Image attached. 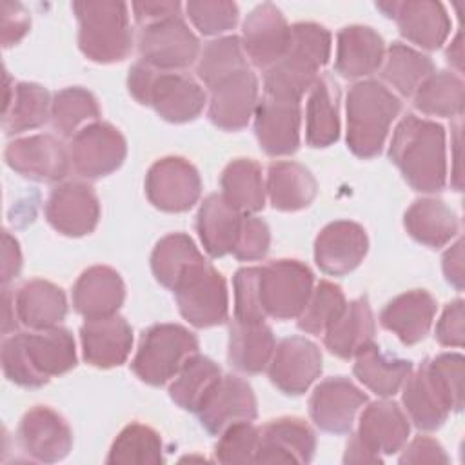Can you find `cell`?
Returning <instances> with one entry per match:
<instances>
[{
    "mask_svg": "<svg viewBox=\"0 0 465 465\" xmlns=\"http://www.w3.org/2000/svg\"><path fill=\"white\" fill-rule=\"evenodd\" d=\"M258 100V78L243 69L209 91V120L223 131H240L254 116Z\"/></svg>",
    "mask_w": 465,
    "mask_h": 465,
    "instance_id": "22",
    "label": "cell"
},
{
    "mask_svg": "<svg viewBox=\"0 0 465 465\" xmlns=\"http://www.w3.org/2000/svg\"><path fill=\"white\" fill-rule=\"evenodd\" d=\"M389 158L414 191L440 193L447 183L445 129L432 120L403 116L394 129Z\"/></svg>",
    "mask_w": 465,
    "mask_h": 465,
    "instance_id": "2",
    "label": "cell"
},
{
    "mask_svg": "<svg viewBox=\"0 0 465 465\" xmlns=\"http://www.w3.org/2000/svg\"><path fill=\"white\" fill-rule=\"evenodd\" d=\"M234 287V320L265 322L258 298V267H242L232 278Z\"/></svg>",
    "mask_w": 465,
    "mask_h": 465,
    "instance_id": "52",
    "label": "cell"
},
{
    "mask_svg": "<svg viewBox=\"0 0 465 465\" xmlns=\"http://www.w3.org/2000/svg\"><path fill=\"white\" fill-rule=\"evenodd\" d=\"M196 414L202 427L218 436L232 423L256 420V396L243 378L225 374Z\"/></svg>",
    "mask_w": 465,
    "mask_h": 465,
    "instance_id": "24",
    "label": "cell"
},
{
    "mask_svg": "<svg viewBox=\"0 0 465 465\" xmlns=\"http://www.w3.org/2000/svg\"><path fill=\"white\" fill-rule=\"evenodd\" d=\"M331 56V33L314 22L291 25V44L282 60L263 74V94L302 100Z\"/></svg>",
    "mask_w": 465,
    "mask_h": 465,
    "instance_id": "3",
    "label": "cell"
},
{
    "mask_svg": "<svg viewBox=\"0 0 465 465\" xmlns=\"http://www.w3.org/2000/svg\"><path fill=\"white\" fill-rule=\"evenodd\" d=\"M100 118V105L94 94L84 87H65L51 100V124L65 138Z\"/></svg>",
    "mask_w": 465,
    "mask_h": 465,
    "instance_id": "46",
    "label": "cell"
},
{
    "mask_svg": "<svg viewBox=\"0 0 465 465\" xmlns=\"http://www.w3.org/2000/svg\"><path fill=\"white\" fill-rule=\"evenodd\" d=\"M411 432L409 418L403 409L389 400L369 403L354 432L376 454H396L407 443Z\"/></svg>",
    "mask_w": 465,
    "mask_h": 465,
    "instance_id": "27",
    "label": "cell"
},
{
    "mask_svg": "<svg viewBox=\"0 0 465 465\" xmlns=\"http://www.w3.org/2000/svg\"><path fill=\"white\" fill-rule=\"evenodd\" d=\"M200 262H203V254L198 251L191 236L173 232L154 245L151 254V271L158 283L173 291L178 280Z\"/></svg>",
    "mask_w": 465,
    "mask_h": 465,
    "instance_id": "44",
    "label": "cell"
},
{
    "mask_svg": "<svg viewBox=\"0 0 465 465\" xmlns=\"http://www.w3.org/2000/svg\"><path fill=\"white\" fill-rule=\"evenodd\" d=\"M214 458L220 463H254L260 429L252 421H238L218 434Z\"/></svg>",
    "mask_w": 465,
    "mask_h": 465,
    "instance_id": "50",
    "label": "cell"
},
{
    "mask_svg": "<svg viewBox=\"0 0 465 465\" xmlns=\"http://www.w3.org/2000/svg\"><path fill=\"white\" fill-rule=\"evenodd\" d=\"M16 323H18V318L15 309V296L7 287H4V334H9L11 331H15Z\"/></svg>",
    "mask_w": 465,
    "mask_h": 465,
    "instance_id": "61",
    "label": "cell"
},
{
    "mask_svg": "<svg viewBox=\"0 0 465 465\" xmlns=\"http://www.w3.org/2000/svg\"><path fill=\"white\" fill-rule=\"evenodd\" d=\"M383 458L371 450L356 434H351L345 454H343V463H381Z\"/></svg>",
    "mask_w": 465,
    "mask_h": 465,
    "instance_id": "60",
    "label": "cell"
},
{
    "mask_svg": "<svg viewBox=\"0 0 465 465\" xmlns=\"http://www.w3.org/2000/svg\"><path fill=\"white\" fill-rule=\"evenodd\" d=\"M22 269V252L15 236L7 231L2 234V283L7 285L13 278L18 276Z\"/></svg>",
    "mask_w": 465,
    "mask_h": 465,
    "instance_id": "58",
    "label": "cell"
},
{
    "mask_svg": "<svg viewBox=\"0 0 465 465\" xmlns=\"http://www.w3.org/2000/svg\"><path fill=\"white\" fill-rule=\"evenodd\" d=\"M147 200L160 211H189L202 194V178L196 167L180 156L156 160L145 174Z\"/></svg>",
    "mask_w": 465,
    "mask_h": 465,
    "instance_id": "12",
    "label": "cell"
},
{
    "mask_svg": "<svg viewBox=\"0 0 465 465\" xmlns=\"http://www.w3.org/2000/svg\"><path fill=\"white\" fill-rule=\"evenodd\" d=\"M312 289L314 274L298 260H274L258 267V298L265 318H298Z\"/></svg>",
    "mask_w": 465,
    "mask_h": 465,
    "instance_id": "8",
    "label": "cell"
},
{
    "mask_svg": "<svg viewBox=\"0 0 465 465\" xmlns=\"http://www.w3.org/2000/svg\"><path fill=\"white\" fill-rule=\"evenodd\" d=\"M400 391L407 418L418 429L436 430L447 421L450 409L438 387L432 383L423 361L416 371H411Z\"/></svg>",
    "mask_w": 465,
    "mask_h": 465,
    "instance_id": "37",
    "label": "cell"
},
{
    "mask_svg": "<svg viewBox=\"0 0 465 465\" xmlns=\"http://www.w3.org/2000/svg\"><path fill=\"white\" fill-rule=\"evenodd\" d=\"M403 223L416 242L432 249L445 247L460 231L456 213L436 198L416 200L405 211Z\"/></svg>",
    "mask_w": 465,
    "mask_h": 465,
    "instance_id": "38",
    "label": "cell"
},
{
    "mask_svg": "<svg viewBox=\"0 0 465 465\" xmlns=\"http://www.w3.org/2000/svg\"><path fill=\"white\" fill-rule=\"evenodd\" d=\"M376 7L389 18H394L403 38L411 44L434 51L441 47L450 33V18L443 4L434 0H389Z\"/></svg>",
    "mask_w": 465,
    "mask_h": 465,
    "instance_id": "17",
    "label": "cell"
},
{
    "mask_svg": "<svg viewBox=\"0 0 465 465\" xmlns=\"http://www.w3.org/2000/svg\"><path fill=\"white\" fill-rule=\"evenodd\" d=\"M74 365V338L60 325L31 332H13L2 341L5 378L25 389L42 387L53 376L65 374Z\"/></svg>",
    "mask_w": 465,
    "mask_h": 465,
    "instance_id": "1",
    "label": "cell"
},
{
    "mask_svg": "<svg viewBox=\"0 0 465 465\" xmlns=\"http://www.w3.org/2000/svg\"><path fill=\"white\" fill-rule=\"evenodd\" d=\"M400 463H430V465H445L449 463V456L440 441L429 436H418L414 438L401 452Z\"/></svg>",
    "mask_w": 465,
    "mask_h": 465,
    "instance_id": "56",
    "label": "cell"
},
{
    "mask_svg": "<svg viewBox=\"0 0 465 465\" xmlns=\"http://www.w3.org/2000/svg\"><path fill=\"white\" fill-rule=\"evenodd\" d=\"M187 16L205 36H216L232 29L238 22V5L229 0H191L185 4Z\"/></svg>",
    "mask_w": 465,
    "mask_h": 465,
    "instance_id": "51",
    "label": "cell"
},
{
    "mask_svg": "<svg viewBox=\"0 0 465 465\" xmlns=\"http://www.w3.org/2000/svg\"><path fill=\"white\" fill-rule=\"evenodd\" d=\"M194 354H198V338L189 329L178 323H156L142 334L131 369L143 383L160 387L171 381Z\"/></svg>",
    "mask_w": 465,
    "mask_h": 465,
    "instance_id": "7",
    "label": "cell"
},
{
    "mask_svg": "<svg viewBox=\"0 0 465 465\" xmlns=\"http://www.w3.org/2000/svg\"><path fill=\"white\" fill-rule=\"evenodd\" d=\"M180 314L194 327L220 325L229 316V294L223 276L205 260L193 265L173 289Z\"/></svg>",
    "mask_w": 465,
    "mask_h": 465,
    "instance_id": "9",
    "label": "cell"
},
{
    "mask_svg": "<svg viewBox=\"0 0 465 465\" xmlns=\"http://www.w3.org/2000/svg\"><path fill=\"white\" fill-rule=\"evenodd\" d=\"M243 214L231 207L222 194H209L196 216V231L209 256L220 258L232 252Z\"/></svg>",
    "mask_w": 465,
    "mask_h": 465,
    "instance_id": "34",
    "label": "cell"
},
{
    "mask_svg": "<svg viewBox=\"0 0 465 465\" xmlns=\"http://www.w3.org/2000/svg\"><path fill=\"white\" fill-rule=\"evenodd\" d=\"M445 280L458 291L463 289V242L458 240L450 249L445 251L441 260Z\"/></svg>",
    "mask_w": 465,
    "mask_h": 465,
    "instance_id": "59",
    "label": "cell"
},
{
    "mask_svg": "<svg viewBox=\"0 0 465 465\" xmlns=\"http://www.w3.org/2000/svg\"><path fill=\"white\" fill-rule=\"evenodd\" d=\"M276 341L272 329L265 322H238L234 320L229 329V363L247 374H256L267 369Z\"/></svg>",
    "mask_w": 465,
    "mask_h": 465,
    "instance_id": "36",
    "label": "cell"
},
{
    "mask_svg": "<svg viewBox=\"0 0 465 465\" xmlns=\"http://www.w3.org/2000/svg\"><path fill=\"white\" fill-rule=\"evenodd\" d=\"M78 20V47L85 58L96 64L125 60L133 51V29L129 7L114 0L73 2Z\"/></svg>",
    "mask_w": 465,
    "mask_h": 465,
    "instance_id": "6",
    "label": "cell"
},
{
    "mask_svg": "<svg viewBox=\"0 0 465 465\" xmlns=\"http://www.w3.org/2000/svg\"><path fill=\"white\" fill-rule=\"evenodd\" d=\"M460 145H461V140H460V124L456 125L454 129V140H452V149L456 151V156H454V162H456V171H454V180H452V185L456 191H461V174H460Z\"/></svg>",
    "mask_w": 465,
    "mask_h": 465,
    "instance_id": "63",
    "label": "cell"
},
{
    "mask_svg": "<svg viewBox=\"0 0 465 465\" xmlns=\"http://www.w3.org/2000/svg\"><path fill=\"white\" fill-rule=\"evenodd\" d=\"M436 314V300L425 289L407 291L392 298L380 314V323L401 343L414 345L425 338Z\"/></svg>",
    "mask_w": 465,
    "mask_h": 465,
    "instance_id": "28",
    "label": "cell"
},
{
    "mask_svg": "<svg viewBox=\"0 0 465 465\" xmlns=\"http://www.w3.org/2000/svg\"><path fill=\"white\" fill-rule=\"evenodd\" d=\"M365 403L367 394L351 380L332 376L314 387L309 398V414L318 429L331 434H347Z\"/></svg>",
    "mask_w": 465,
    "mask_h": 465,
    "instance_id": "18",
    "label": "cell"
},
{
    "mask_svg": "<svg viewBox=\"0 0 465 465\" xmlns=\"http://www.w3.org/2000/svg\"><path fill=\"white\" fill-rule=\"evenodd\" d=\"M13 296L18 322L33 331L56 327L67 314L64 291L47 280H27Z\"/></svg>",
    "mask_w": 465,
    "mask_h": 465,
    "instance_id": "32",
    "label": "cell"
},
{
    "mask_svg": "<svg viewBox=\"0 0 465 465\" xmlns=\"http://www.w3.org/2000/svg\"><path fill=\"white\" fill-rule=\"evenodd\" d=\"M131 96L153 107L160 118L171 124H185L200 116L207 104L202 85L176 71H162L143 62H136L127 74Z\"/></svg>",
    "mask_w": 465,
    "mask_h": 465,
    "instance_id": "5",
    "label": "cell"
},
{
    "mask_svg": "<svg viewBox=\"0 0 465 465\" xmlns=\"http://www.w3.org/2000/svg\"><path fill=\"white\" fill-rule=\"evenodd\" d=\"M107 463L156 465L163 463V443L160 434L143 423H129L111 445Z\"/></svg>",
    "mask_w": 465,
    "mask_h": 465,
    "instance_id": "47",
    "label": "cell"
},
{
    "mask_svg": "<svg viewBox=\"0 0 465 465\" xmlns=\"http://www.w3.org/2000/svg\"><path fill=\"white\" fill-rule=\"evenodd\" d=\"M265 193L278 211H300L312 203L318 183L312 173L298 162H272L267 171Z\"/></svg>",
    "mask_w": 465,
    "mask_h": 465,
    "instance_id": "35",
    "label": "cell"
},
{
    "mask_svg": "<svg viewBox=\"0 0 465 465\" xmlns=\"http://www.w3.org/2000/svg\"><path fill=\"white\" fill-rule=\"evenodd\" d=\"M240 40L251 62L267 71L285 56L291 44V25L274 4L263 2L243 20Z\"/></svg>",
    "mask_w": 465,
    "mask_h": 465,
    "instance_id": "19",
    "label": "cell"
},
{
    "mask_svg": "<svg viewBox=\"0 0 465 465\" xmlns=\"http://www.w3.org/2000/svg\"><path fill=\"white\" fill-rule=\"evenodd\" d=\"M302 109L298 100L263 94L254 111V134L269 156H289L300 147Z\"/></svg>",
    "mask_w": 465,
    "mask_h": 465,
    "instance_id": "20",
    "label": "cell"
},
{
    "mask_svg": "<svg viewBox=\"0 0 465 465\" xmlns=\"http://www.w3.org/2000/svg\"><path fill=\"white\" fill-rule=\"evenodd\" d=\"M182 4L180 2H163V0H154V2H134L133 4V13L140 27L151 25L156 22H162L165 18L182 15Z\"/></svg>",
    "mask_w": 465,
    "mask_h": 465,
    "instance_id": "57",
    "label": "cell"
},
{
    "mask_svg": "<svg viewBox=\"0 0 465 465\" xmlns=\"http://www.w3.org/2000/svg\"><path fill=\"white\" fill-rule=\"evenodd\" d=\"M376 322L367 296L347 302L338 318L323 332L325 347L338 358L349 360L374 343Z\"/></svg>",
    "mask_w": 465,
    "mask_h": 465,
    "instance_id": "29",
    "label": "cell"
},
{
    "mask_svg": "<svg viewBox=\"0 0 465 465\" xmlns=\"http://www.w3.org/2000/svg\"><path fill=\"white\" fill-rule=\"evenodd\" d=\"M5 94L2 107V127L5 134H20L51 120V100L45 87L33 82L11 85L5 71Z\"/></svg>",
    "mask_w": 465,
    "mask_h": 465,
    "instance_id": "31",
    "label": "cell"
},
{
    "mask_svg": "<svg viewBox=\"0 0 465 465\" xmlns=\"http://www.w3.org/2000/svg\"><path fill=\"white\" fill-rule=\"evenodd\" d=\"M432 73V60L411 45L394 42L385 51L381 62V78L401 96H412Z\"/></svg>",
    "mask_w": 465,
    "mask_h": 465,
    "instance_id": "42",
    "label": "cell"
},
{
    "mask_svg": "<svg viewBox=\"0 0 465 465\" xmlns=\"http://www.w3.org/2000/svg\"><path fill=\"white\" fill-rule=\"evenodd\" d=\"M4 158L15 173L35 182H60L71 169L69 147L53 134L16 138L7 143Z\"/></svg>",
    "mask_w": 465,
    "mask_h": 465,
    "instance_id": "13",
    "label": "cell"
},
{
    "mask_svg": "<svg viewBox=\"0 0 465 465\" xmlns=\"http://www.w3.org/2000/svg\"><path fill=\"white\" fill-rule=\"evenodd\" d=\"M414 107L429 116L454 118L461 116L465 87L452 71H434L412 94Z\"/></svg>",
    "mask_w": 465,
    "mask_h": 465,
    "instance_id": "43",
    "label": "cell"
},
{
    "mask_svg": "<svg viewBox=\"0 0 465 465\" xmlns=\"http://www.w3.org/2000/svg\"><path fill=\"white\" fill-rule=\"evenodd\" d=\"M84 360L98 369L122 365L133 347V329L125 318L113 314L98 320H85L80 327Z\"/></svg>",
    "mask_w": 465,
    "mask_h": 465,
    "instance_id": "25",
    "label": "cell"
},
{
    "mask_svg": "<svg viewBox=\"0 0 465 465\" xmlns=\"http://www.w3.org/2000/svg\"><path fill=\"white\" fill-rule=\"evenodd\" d=\"M125 300L122 276L107 265L85 269L73 287L74 311L85 320L107 318L118 312Z\"/></svg>",
    "mask_w": 465,
    "mask_h": 465,
    "instance_id": "26",
    "label": "cell"
},
{
    "mask_svg": "<svg viewBox=\"0 0 465 465\" xmlns=\"http://www.w3.org/2000/svg\"><path fill=\"white\" fill-rule=\"evenodd\" d=\"M136 44L140 62L162 71L185 69L200 56V42L182 15L140 27Z\"/></svg>",
    "mask_w": 465,
    "mask_h": 465,
    "instance_id": "10",
    "label": "cell"
},
{
    "mask_svg": "<svg viewBox=\"0 0 465 465\" xmlns=\"http://www.w3.org/2000/svg\"><path fill=\"white\" fill-rule=\"evenodd\" d=\"M220 380L222 369L218 363L207 356L194 354L171 380L169 396L180 409L198 412Z\"/></svg>",
    "mask_w": 465,
    "mask_h": 465,
    "instance_id": "41",
    "label": "cell"
},
{
    "mask_svg": "<svg viewBox=\"0 0 465 465\" xmlns=\"http://www.w3.org/2000/svg\"><path fill=\"white\" fill-rule=\"evenodd\" d=\"M436 340L445 347H463L465 341V309L463 300H454L445 305L438 323H436Z\"/></svg>",
    "mask_w": 465,
    "mask_h": 465,
    "instance_id": "54",
    "label": "cell"
},
{
    "mask_svg": "<svg viewBox=\"0 0 465 465\" xmlns=\"http://www.w3.org/2000/svg\"><path fill=\"white\" fill-rule=\"evenodd\" d=\"M447 60L449 64H454L458 71L463 69V49H461V33L456 35V38L450 42L447 49Z\"/></svg>",
    "mask_w": 465,
    "mask_h": 465,
    "instance_id": "62",
    "label": "cell"
},
{
    "mask_svg": "<svg viewBox=\"0 0 465 465\" xmlns=\"http://www.w3.org/2000/svg\"><path fill=\"white\" fill-rule=\"evenodd\" d=\"M269 245H271L269 225L254 214H243L240 234L232 249L234 258L242 262L262 260L269 252Z\"/></svg>",
    "mask_w": 465,
    "mask_h": 465,
    "instance_id": "53",
    "label": "cell"
},
{
    "mask_svg": "<svg viewBox=\"0 0 465 465\" xmlns=\"http://www.w3.org/2000/svg\"><path fill=\"white\" fill-rule=\"evenodd\" d=\"M0 15H2V22H0L2 45L11 47L27 35L31 27V16L22 4L11 2V0H4L0 4Z\"/></svg>",
    "mask_w": 465,
    "mask_h": 465,
    "instance_id": "55",
    "label": "cell"
},
{
    "mask_svg": "<svg viewBox=\"0 0 465 465\" xmlns=\"http://www.w3.org/2000/svg\"><path fill=\"white\" fill-rule=\"evenodd\" d=\"M347 300L343 291L332 282L322 280L311 292L303 311L300 312L298 329L307 334H323L327 327L343 311Z\"/></svg>",
    "mask_w": 465,
    "mask_h": 465,
    "instance_id": "48",
    "label": "cell"
},
{
    "mask_svg": "<svg viewBox=\"0 0 465 465\" xmlns=\"http://www.w3.org/2000/svg\"><path fill=\"white\" fill-rule=\"evenodd\" d=\"M423 363L450 412H460L463 409V356L460 352H443L427 358Z\"/></svg>",
    "mask_w": 465,
    "mask_h": 465,
    "instance_id": "49",
    "label": "cell"
},
{
    "mask_svg": "<svg viewBox=\"0 0 465 465\" xmlns=\"http://www.w3.org/2000/svg\"><path fill=\"white\" fill-rule=\"evenodd\" d=\"M314 450V430L303 420L285 416L260 429L254 463H309Z\"/></svg>",
    "mask_w": 465,
    "mask_h": 465,
    "instance_id": "23",
    "label": "cell"
},
{
    "mask_svg": "<svg viewBox=\"0 0 465 465\" xmlns=\"http://www.w3.org/2000/svg\"><path fill=\"white\" fill-rule=\"evenodd\" d=\"M322 352L318 345L303 336L283 338L267 365L271 383L283 394H303L322 374Z\"/></svg>",
    "mask_w": 465,
    "mask_h": 465,
    "instance_id": "16",
    "label": "cell"
},
{
    "mask_svg": "<svg viewBox=\"0 0 465 465\" xmlns=\"http://www.w3.org/2000/svg\"><path fill=\"white\" fill-rule=\"evenodd\" d=\"M243 69H249L247 54L243 51L242 40L234 35L207 42L200 51L196 64V74L209 91Z\"/></svg>",
    "mask_w": 465,
    "mask_h": 465,
    "instance_id": "45",
    "label": "cell"
},
{
    "mask_svg": "<svg viewBox=\"0 0 465 465\" xmlns=\"http://www.w3.org/2000/svg\"><path fill=\"white\" fill-rule=\"evenodd\" d=\"M369 251L365 229L351 220H336L325 225L314 242V262L331 276L352 272Z\"/></svg>",
    "mask_w": 465,
    "mask_h": 465,
    "instance_id": "21",
    "label": "cell"
},
{
    "mask_svg": "<svg viewBox=\"0 0 465 465\" xmlns=\"http://www.w3.org/2000/svg\"><path fill=\"white\" fill-rule=\"evenodd\" d=\"M44 213L47 223L56 232L80 238L96 229L100 202L91 185L84 182H64L47 196Z\"/></svg>",
    "mask_w": 465,
    "mask_h": 465,
    "instance_id": "14",
    "label": "cell"
},
{
    "mask_svg": "<svg viewBox=\"0 0 465 465\" xmlns=\"http://www.w3.org/2000/svg\"><path fill=\"white\" fill-rule=\"evenodd\" d=\"M20 449L35 461L56 463L73 447V430L54 409L36 405L29 409L16 429Z\"/></svg>",
    "mask_w": 465,
    "mask_h": 465,
    "instance_id": "15",
    "label": "cell"
},
{
    "mask_svg": "<svg viewBox=\"0 0 465 465\" xmlns=\"http://www.w3.org/2000/svg\"><path fill=\"white\" fill-rule=\"evenodd\" d=\"M223 200L242 214H254L265 207V182L262 167L251 158H236L220 178Z\"/></svg>",
    "mask_w": 465,
    "mask_h": 465,
    "instance_id": "40",
    "label": "cell"
},
{
    "mask_svg": "<svg viewBox=\"0 0 465 465\" xmlns=\"http://www.w3.org/2000/svg\"><path fill=\"white\" fill-rule=\"evenodd\" d=\"M347 147L358 158H374L381 153L392 122L401 111L398 96L378 80L356 82L345 100Z\"/></svg>",
    "mask_w": 465,
    "mask_h": 465,
    "instance_id": "4",
    "label": "cell"
},
{
    "mask_svg": "<svg viewBox=\"0 0 465 465\" xmlns=\"http://www.w3.org/2000/svg\"><path fill=\"white\" fill-rule=\"evenodd\" d=\"M340 138V89L329 74H318L309 89L305 140L311 147H329Z\"/></svg>",
    "mask_w": 465,
    "mask_h": 465,
    "instance_id": "33",
    "label": "cell"
},
{
    "mask_svg": "<svg viewBox=\"0 0 465 465\" xmlns=\"http://www.w3.org/2000/svg\"><path fill=\"white\" fill-rule=\"evenodd\" d=\"M69 156L78 176L96 180L120 169L127 156V142L114 125L98 120L71 138Z\"/></svg>",
    "mask_w": 465,
    "mask_h": 465,
    "instance_id": "11",
    "label": "cell"
},
{
    "mask_svg": "<svg viewBox=\"0 0 465 465\" xmlns=\"http://www.w3.org/2000/svg\"><path fill=\"white\" fill-rule=\"evenodd\" d=\"M383 38L369 25H347L338 33L334 69L343 78H363L381 67Z\"/></svg>",
    "mask_w": 465,
    "mask_h": 465,
    "instance_id": "30",
    "label": "cell"
},
{
    "mask_svg": "<svg viewBox=\"0 0 465 465\" xmlns=\"http://www.w3.org/2000/svg\"><path fill=\"white\" fill-rule=\"evenodd\" d=\"M352 372L360 383L381 398L400 392L403 381L412 371V363L403 358L387 356L376 343H371L354 356Z\"/></svg>",
    "mask_w": 465,
    "mask_h": 465,
    "instance_id": "39",
    "label": "cell"
}]
</instances>
